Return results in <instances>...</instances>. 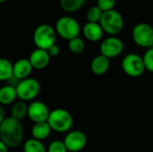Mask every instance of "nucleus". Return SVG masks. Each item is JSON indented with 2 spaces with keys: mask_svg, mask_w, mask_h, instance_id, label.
<instances>
[{
  "mask_svg": "<svg viewBox=\"0 0 153 152\" xmlns=\"http://www.w3.org/2000/svg\"><path fill=\"white\" fill-rule=\"evenodd\" d=\"M23 139V127L21 121L12 116L5 117L0 124V140L7 148L20 146Z\"/></svg>",
  "mask_w": 153,
  "mask_h": 152,
  "instance_id": "obj_1",
  "label": "nucleus"
},
{
  "mask_svg": "<svg viewBox=\"0 0 153 152\" xmlns=\"http://www.w3.org/2000/svg\"><path fill=\"white\" fill-rule=\"evenodd\" d=\"M48 124L49 125L51 130L64 133H68L74 124V119L72 115L64 108H56L50 111Z\"/></svg>",
  "mask_w": 153,
  "mask_h": 152,
  "instance_id": "obj_2",
  "label": "nucleus"
},
{
  "mask_svg": "<svg viewBox=\"0 0 153 152\" xmlns=\"http://www.w3.org/2000/svg\"><path fill=\"white\" fill-rule=\"evenodd\" d=\"M99 23L104 32L110 36H117L124 28V18L118 11L112 9L103 12Z\"/></svg>",
  "mask_w": 153,
  "mask_h": 152,
  "instance_id": "obj_3",
  "label": "nucleus"
},
{
  "mask_svg": "<svg viewBox=\"0 0 153 152\" xmlns=\"http://www.w3.org/2000/svg\"><path fill=\"white\" fill-rule=\"evenodd\" d=\"M56 32L68 41L79 37L81 27L79 22L71 16H62L56 22Z\"/></svg>",
  "mask_w": 153,
  "mask_h": 152,
  "instance_id": "obj_4",
  "label": "nucleus"
},
{
  "mask_svg": "<svg viewBox=\"0 0 153 152\" xmlns=\"http://www.w3.org/2000/svg\"><path fill=\"white\" fill-rule=\"evenodd\" d=\"M56 32L48 24L38 26L33 33V42L37 48L47 50L52 45L56 44Z\"/></svg>",
  "mask_w": 153,
  "mask_h": 152,
  "instance_id": "obj_5",
  "label": "nucleus"
},
{
  "mask_svg": "<svg viewBox=\"0 0 153 152\" xmlns=\"http://www.w3.org/2000/svg\"><path fill=\"white\" fill-rule=\"evenodd\" d=\"M17 98L22 101H30L36 99L40 91V84L34 78L22 80L15 87Z\"/></svg>",
  "mask_w": 153,
  "mask_h": 152,
  "instance_id": "obj_6",
  "label": "nucleus"
},
{
  "mask_svg": "<svg viewBox=\"0 0 153 152\" xmlns=\"http://www.w3.org/2000/svg\"><path fill=\"white\" fill-rule=\"evenodd\" d=\"M121 66L123 72L126 75L133 78L140 77L145 72V66L143 64V57L134 53L127 54L123 58Z\"/></svg>",
  "mask_w": 153,
  "mask_h": 152,
  "instance_id": "obj_7",
  "label": "nucleus"
},
{
  "mask_svg": "<svg viewBox=\"0 0 153 152\" xmlns=\"http://www.w3.org/2000/svg\"><path fill=\"white\" fill-rule=\"evenodd\" d=\"M132 38L134 43L142 47L150 48L153 47V28L146 22L136 24L132 31Z\"/></svg>",
  "mask_w": 153,
  "mask_h": 152,
  "instance_id": "obj_8",
  "label": "nucleus"
},
{
  "mask_svg": "<svg viewBox=\"0 0 153 152\" xmlns=\"http://www.w3.org/2000/svg\"><path fill=\"white\" fill-rule=\"evenodd\" d=\"M100 55L110 58H115L120 56L124 50V43L123 41L116 37V36H110L108 38H106L100 44Z\"/></svg>",
  "mask_w": 153,
  "mask_h": 152,
  "instance_id": "obj_9",
  "label": "nucleus"
},
{
  "mask_svg": "<svg viewBox=\"0 0 153 152\" xmlns=\"http://www.w3.org/2000/svg\"><path fill=\"white\" fill-rule=\"evenodd\" d=\"M63 142L68 152H79L85 148L87 136L83 132L79 130L69 131Z\"/></svg>",
  "mask_w": 153,
  "mask_h": 152,
  "instance_id": "obj_10",
  "label": "nucleus"
},
{
  "mask_svg": "<svg viewBox=\"0 0 153 152\" xmlns=\"http://www.w3.org/2000/svg\"><path fill=\"white\" fill-rule=\"evenodd\" d=\"M49 109L48 106L42 101H32L28 106V116L29 118L36 123L47 122L49 116Z\"/></svg>",
  "mask_w": 153,
  "mask_h": 152,
  "instance_id": "obj_11",
  "label": "nucleus"
},
{
  "mask_svg": "<svg viewBox=\"0 0 153 152\" xmlns=\"http://www.w3.org/2000/svg\"><path fill=\"white\" fill-rule=\"evenodd\" d=\"M29 61L31 64L33 69L42 70L48 65L50 62V56L47 50L36 48L30 53Z\"/></svg>",
  "mask_w": 153,
  "mask_h": 152,
  "instance_id": "obj_12",
  "label": "nucleus"
},
{
  "mask_svg": "<svg viewBox=\"0 0 153 152\" xmlns=\"http://www.w3.org/2000/svg\"><path fill=\"white\" fill-rule=\"evenodd\" d=\"M33 68L29 59L21 58L13 65V75L20 81L29 78Z\"/></svg>",
  "mask_w": 153,
  "mask_h": 152,
  "instance_id": "obj_13",
  "label": "nucleus"
},
{
  "mask_svg": "<svg viewBox=\"0 0 153 152\" xmlns=\"http://www.w3.org/2000/svg\"><path fill=\"white\" fill-rule=\"evenodd\" d=\"M82 33L86 39L91 42H97L103 37V30L99 22H87L82 28Z\"/></svg>",
  "mask_w": 153,
  "mask_h": 152,
  "instance_id": "obj_14",
  "label": "nucleus"
},
{
  "mask_svg": "<svg viewBox=\"0 0 153 152\" xmlns=\"http://www.w3.org/2000/svg\"><path fill=\"white\" fill-rule=\"evenodd\" d=\"M110 66V62L109 59L102 55L96 56L91 63V70L95 75H103L105 74Z\"/></svg>",
  "mask_w": 153,
  "mask_h": 152,
  "instance_id": "obj_15",
  "label": "nucleus"
},
{
  "mask_svg": "<svg viewBox=\"0 0 153 152\" xmlns=\"http://www.w3.org/2000/svg\"><path fill=\"white\" fill-rule=\"evenodd\" d=\"M51 128L48 122H42V123H36L32 126L31 129V135L32 138L38 141H43L47 139L51 132Z\"/></svg>",
  "mask_w": 153,
  "mask_h": 152,
  "instance_id": "obj_16",
  "label": "nucleus"
},
{
  "mask_svg": "<svg viewBox=\"0 0 153 152\" xmlns=\"http://www.w3.org/2000/svg\"><path fill=\"white\" fill-rule=\"evenodd\" d=\"M17 99L15 87L11 85H4L0 88V105L13 104Z\"/></svg>",
  "mask_w": 153,
  "mask_h": 152,
  "instance_id": "obj_17",
  "label": "nucleus"
},
{
  "mask_svg": "<svg viewBox=\"0 0 153 152\" xmlns=\"http://www.w3.org/2000/svg\"><path fill=\"white\" fill-rule=\"evenodd\" d=\"M28 115V105L24 101L15 102L11 108V116L16 120L21 121Z\"/></svg>",
  "mask_w": 153,
  "mask_h": 152,
  "instance_id": "obj_18",
  "label": "nucleus"
},
{
  "mask_svg": "<svg viewBox=\"0 0 153 152\" xmlns=\"http://www.w3.org/2000/svg\"><path fill=\"white\" fill-rule=\"evenodd\" d=\"M13 76V64L6 58L0 57V82H7Z\"/></svg>",
  "mask_w": 153,
  "mask_h": 152,
  "instance_id": "obj_19",
  "label": "nucleus"
},
{
  "mask_svg": "<svg viewBox=\"0 0 153 152\" xmlns=\"http://www.w3.org/2000/svg\"><path fill=\"white\" fill-rule=\"evenodd\" d=\"M87 0H60L62 9L66 13H74L81 9Z\"/></svg>",
  "mask_w": 153,
  "mask_h": 152,
  "instance_id": "obj_20",
  "label": "nucleus"
},
{
  "mask_svg": "<svg viewBox=\"0 0 153 152\" xmlns=\"http://www.w3.org/2000/svg\"><path fill=\"white\" fill-rule=\"evenodd\" d=\"M23 152H47V151L40 141L31 138L23 144Z\"/></svg>",
  "mask_w": 153,
  "mask_h": 152,
  "instance_id": "obj_21",
  "label": "nucleus"
},
{
  "mask_svg": "<svg viewBox=\"0 0 153 152\" xmlns=\"http://www.w3.org/2000/svg\"><path fill=\"white\" fill-rule=\"evenodd\" d=\"M68 48L74 54H81L85 48L84 41L79 37L74 38L68 41Z\"/></svg>",
  "mask_w": 153,
  "mask_h": 152,
  "instance_id": "obj_22",
  "label": "nucleus"
},
{
  "mask_svg": "<svg viewBox=\"0 0 153 152\" xmlns=\"http://www.w3.org/2000/svg\"><path fill=\"white\" fill-rule=\"evenodd\" d=\"M102 14H103V11L99 6L95 5L88 10L86 13V18L89 22H100Z\"/></svg>",
  "mask_w": 153,
  "mask_h": 152,
  "instance_id": "obj_23",
  "label": "nucleus"
},
{
  "mask_svg": "<svg viewBox=\"0 0 153 152\" xmlns=\"http://www.w3.org/2000/svg\"><path fill=\"white\" fill-rule=\"evenodd\" d=\"M145 70L153 73V47L147 49L143 56Z\"/></svg>",
  "mask_w": 153,
  "mask_h": 152,
  "instance_id": "obj_24",
  "label": "nucleus"
},
{
  "mask_svg": "<svg viewBox=\"0 0 153 152\" xmlns=\"http://www.w3.org/2000/svg\"><path fill=\"white\" fill-rule=\"evenodd\" d=\"M47 152H68L66 148H65V145L64 143V142L62 141H58V140H56V141H53L48 148V151Z\"/></svg>",
  "mask_w": 153,
  "mask_h": 152,
  "instance_id": "obj_25",
  "label": "nucleus"
},
{
  "mask_svg": "<svg viewBox=\"0 0 153 152\" xmlns=\"http://www.w3.org/2000/svg\"><path fill=\"white\" fill-rule=\"evenodd\" d=\"M117 0H98L97 6H99L103 12L114 9Z\"/></svg>",
  "mask_w": 153,
  "mask_h": 152,
  "instance_id": "obj_26",
  "label": "nucleus"
},
{
  "mask_svg": "<svg viewBox=\"0 0 153 152\" xmlns=\"http://www.w3.org/2000/svg\"><path fill=\"white\" fill-rule=\"evenodd\" d=\"M47 52L48 53V55H49L50 57L51 56H56L60 53V48H59V47L56 44H54L48 49H47Z\"/></svg>",
  "mask_w": 153,
  "mask_h": 152,
  "instance_id": "obj_27",
  "label": "nucleus"
},
{
  "mask_svg": "<svg viewBox=\"0 0 153 152\" xmlns=\"http://www.w3.org/2000/svg\"><path fill=\"white\" fill-rule=\"evenodd\" d=\"M0 152H8V148L1 140H0Z\"/></svg>",
  "mask_w": 153,
  "mask_h": 152,
  "instance_id": "obj_28",
  "label": "nucleus"
},
{
  "mask_svg": "<svg viewBox=\"0 0 153 152\" xmlns=\"http://www.w3.org/2000/svg\"><path fill=\"white\" fill-rule=\"evenodd\" d=\"M4 108H2V106L0 105V124L3 122V120L4 119Z\"/></svg>",
  "mask_w": 153,
  "mask_h": 152,
  "instance_id": "obj_29",
  "label": "nucleus"
},
{
  "mask_svg": "<svg viewBox=\"0 0 153 152\" xmlns=\"http://www.w3.org/2000/svg\"><path fill=\"white\" fill-rule=\"evenodd\" d=\"M6 0H0V3H4V2H5Z\"/></svg>",
  "mask_w": 153,
  "mask_h": 152,
  "instance_id": "obj_30",
  "label": "nucleus"
}]
</instances>
